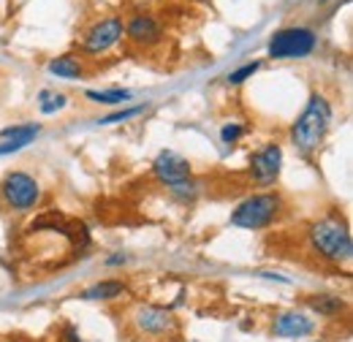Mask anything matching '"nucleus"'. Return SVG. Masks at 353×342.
Returning a JSON list of instances; mask_svg holds the SVG:
<instances>
[{
    "instance_id": "1",
    "label": "nucleus",
    "mask_w": 353,
    "mask_h": 342,
    "mask_svg": "<svg viewBox=\"0 0 353 342\" xmlns=\"http://www.w3.org/2000/svg\"><path fill=\"white\" fill-rule=\"evenodd\" d=\"M332 114H334L332 101L326 95H321V92L310 95L307 106L291 125V144L296 147V152L302 158H312L321 150V144L326 141V133L332 128Z\"/></svg>"
},
{
    "instance_id": "2",
    "label": "nucleus",
    "mask_w": 353,
    "mask_h": 342,
    "mask_svg": "<svg viewBox=\"0 0 353 342\" xmlns=\"http://www.w3.org/2000/svg\"><path fill=\"white\" fill-rule=\"evenodd\" d=\"M310 248L321 258L332 261V263H348L353 256V239L351 231L345 225V220H340L337 214L321 217L307 228Z\"/></svg>"
},
{
    "instance_id": "3",
    "label": "nucleus",
    "mask_w": 353,
    "mask_h": 342,
    "mask_svg": "<svg viewBox=\"0 0 353 342\" xmlns=\"http://www.w3.org/2000/svg\"><path fill=\"white\" fill-rule=\"evenodd\" d=\"M280 214H283V199L277 193H256V196H250V199H245L242 204L234 207L228 223L236 225V228L259 231V228L272 225Z\"/></svg>"
},
{
    "instance_id": "4",
    "label": "nucleus",
    "mask_w": 353,
    "mask_h": 342,
    "mask_svg": "<svg viewBox=\"0 0 353 342\" xmlns=\"http://www.w3.org/2000/svg\"><path fill=\"white\" fill-rule=\"evenodd\" d=\"M318 43L315 30L294 25V28H283L269 39V57L274 60H291V57H307L312 54Z\"/></svg>"
},
{
    "instance_id": "5",
    "label": "nucleus",
    "mask_w": 353,
    "mask_h": 342,
    "mask_svg": "<svg viewBox=\"0 0 353 342\" xmlns=\"http://www.w3.org/2000/svg\"><path fill=\"white\" fill-rule=\"evenodd\" d=\"M0 199L11 210L25 212V210H33L39 204L41 188H39V182L30 174H25V171H8L3 177V182H0Z\"/></svg>"
},
{
    "instance_id": "6",
    "label": "nucleus",
    "mask_w": 353,
    "mask_h": 342,
    "mask_svg": "<svg viewBox=\"0 0 353 342\" xmlns=\"http://www.w3.org/2000/svg\"><path fill=\"white\" fill-rule=\"evenodd\" d=\"M123 36H125L123 19L120 17H106V19H98L92 28H88V33L79 41V49L85 54H103V52H109L112 46L123 41Z\"/></svg>"
},
{
    "instance_id": "7",
    "label": "nucleus",
    "mask_w": 353,
    "mask_h": 342,
    "mask_svg": "<svg viewBox=\"0 0 353 342\" xmlns=\"http://www.w3.org/2000/svg\"><path fill=\"white\" fill-rule=\"evenodd\" d=\"M283 169V150L280 144H264L250 155V177L256 185H272L277 182Z\"/></svg>"
},
{
    "instance_id": "8",
    "label": "nucleus",
    "mask_w": 353,
    "mask_h": 342,
    "mask_svg": "<svg viewBox=\"0 0 353 342\" xmlns=\"http://www.w3.org/2000/svg\"><path fill=\"white\" fill-rule=\"evenodd\" d=\"M152 174H155V179L158 182H163V185H179V182H185V179H190L193 177V169H190V163L182 158V155H176L174 150H163L155 161H152Z\"/></svg>"
},
{
    "instance_id": "9",
    "label": "nucleus",
    "mask_w": 353,
    "mask_h": 342,
    "mask_svg": "<svg viewBox=\"0 0 353 342\" xmlns=\"http://www.w3.org/2000/svg\"><path fill=\"white\" fill-rule=\"evenodd\" d=\"M125 36L139 46H155L163 39V25L152 14H133L125 25Z\"/></svg>"
},
{
    "instance_id": "10",
    "label": "nucleus",
    "mask_w": 353,
    "mask_h": 342,
    "mask_svg": "<svg viewBox=\"0 0 353 342\" xmlns=\"http://www.w3.org/2000/svg\"><path fill=\"white\" fill-rule=\"evenodd\" d=\"M315 332V321L305 315V312H296V310H288V312H280L274 315L272 321V334L277 337H307Z\"/></svg>"
},
{
    "instance_id": "11",
    "label": "nucleus",
    "mask_w": 353,
    "mask_h": 342,
    "mask_svg": "<svg viewBox=\"0 0 353 342\" xmlns=\"http://www.w3.org/2000/svg\"><path fill=\"white\" fill-rule=\"evenodd\" d=\"M136 326L141 332H150V334H163L174 326V318L166 307H141L136 312Z\"/></svg>"
},
{
    "instance_id": "12",
    "label": "nucleus",
    "mask_w": 353,
    "mask_h": 342,
    "mask_svg": "<svg viewBox=\"0 0 353 342\" xmlns=\"http://www.w3.org/2000/svg\"><path fill=\"white\" fill-rule=\"evenodd\" d=\"M41 133V125L39 123H28V125H14V128H6L0 136L6 139L0 144V155H11V152H19L25 150L36 136Z\"/></svg>"
},
{
    "instance_id": "13",
    "label": "nucleus",
    "mask_w": 353,
    "mask_h": 342,
    "mask_svg": "<svg viewBox=\"0 0 353 342\" xmlns=\"http://www.w3.org/2000/svg\"><path fill=\"white\" fill-rule=\"evenodd\" d=\"M120 294H125V283H120V280H103V283H95V285L85 288V291L79 294V299L112 301V299H117Z\"/></svg>"
},
{
    "instance_id": "14",
    "label": "nucleus",
    "mask_w": 353,
    "mask_h": 342,
    "mask_svg": "<svg viewBox=\"0 0 353 342\" xmlns=\"http://www.w3.org/2000/svg\"><path fill=\"white\" fill-rule=\"evenodd\" d=\"M49 74L54 77H65V79H79L85 74V66L77 54H63V57H54L49 63Z\"/></svg>"
},
{
    "instance_id": "15",
    "label": "nucleus",
    "mask_w": 353,
    "mask_h": 342,
    "mask_svg": "<svg viewBox=\"0 0 353 342\" xmlns=\"http://www.w3.org/2000/svg\"><path fill=\"white\" fill-rule=\"evenodd\" d=\"M305 301H307L318 315H340V312L345 310V301L340 299V296H326V294H321V296H307Z\"/></svg>"
},
{
    "instance_id": "16",
    "label": "nucleus",
    "mask_w": 353,
    "mask_h": 342,
    "mask_svg": "<svg viewBox=\"0 0 353 342\" xmlns=\"http://www.w3.org/2000/svg\"><path fill=\"white\" fill-rule=\"evenodd\" d=\"M88 98L95 103H106V106H117L131 101V90H88Z\"/></svg>"
},
{
    "instance_id": "17",
    "label": "nucleus",
    "mask_w": 353,
    "mask_h": 342,
    "mask_svg": "<svg viewBox=\"0 0 353 342\" xmlns=\"http://www.w3.org/2000/svg\"><path fill=\"white\" fill-rule=\"evenodd\" d=\"M169 193H172L174 199H179L182 204H190V201H196V196H199V185H196L193 179H185V182H179V185H172Z\"/></svg>"
},
{
    "instance_id": "18",
    "label": "nucleus",
    "mask_w": 353,
    "mask_h": 342,
    "mask_svg": "<svg viewBox=\"0 0 353 342\" xmlns=\"http://www.w3.org/2000/svg\"><path fill=\"white\" fill-rule=\"evenodd\" d=\"M65 103H68V98L63 92H49V90L41 92V112L44 114H54V112L65 109Z\"/></svg>"
},
{
    "instance_id": "19",
    "label": "nucleus",
    "mask_w": 353,
    "mask_h": 342,
    "mask_svg": "<svg viewBox=\"0 0 353 342\" xmlns=\"http://www.w3.org/2000/svg\"><path fill=\"white\" fill-rule=\"evenodd\" d=\"M259 68H261V60H253V63L239 66L236 71H231V74H228V85H242V82H248Z\"/></svg>"
},
{
    "instance_id": "20",
    "label": "nucleus",
    "mask_w": 353,
    "mask_h": 342,
    "mask_svg": "<svg viewBox=\"0 0 353 342\" xmlns=\"http://www.w3.org/2000/svg\"><path fill=\"white\" fill-rule=\"evenodd\" d=\"M144 112V106H131V109H120V112H112V114H106L103 120H101V125H109V123H123V120H131L136 114H141Z\"/></svg>"
},
{
    "instance_id": "21",
    "label": "nucleus",
    "mask_w": 353,
    "mask_h": 342,
    "mask_svg": "<svg viewBox=\"0 0 353 342\" xmlns=\"http://www.w3.org/2000/svg\"><path fill=\"white\" fill-rule=\"evenodd\" d=\"M242 133H245V128H242L239 123H225V125L221 128V139L225 141V144H234Z\"/></svg>"
},
{
    "instance_id": "22",
    "label": "nucleus",
    "mask_w": 353,
    "mask_h": 342,
    "mask_svg": "<svg viewBox=\"0 0 353 342\" xmlns=\"http://www.w3.org/2000/svg\"><path fill=\"white\" fill-rule=\"evenodd\" d=\"M65 340H68V342H82V337H79V334H77V332L68 326V329H65Z\"/></svg>"
},
{
    "instance_id": "23",
    "label": "nucleus",
    "mask_w": 353,
    "mask_h": 342,
    "mask_svg": "<svg viewBox=\"0 0 353 342\" xmlns=\"http://www.w3.org/2000/svg\"><path fill=\"white\" fill-rule=\"evenodd\" d=\"M109 266H117V263H125V256H114V258H106Z\"/></svg>"
}]
</instances>
